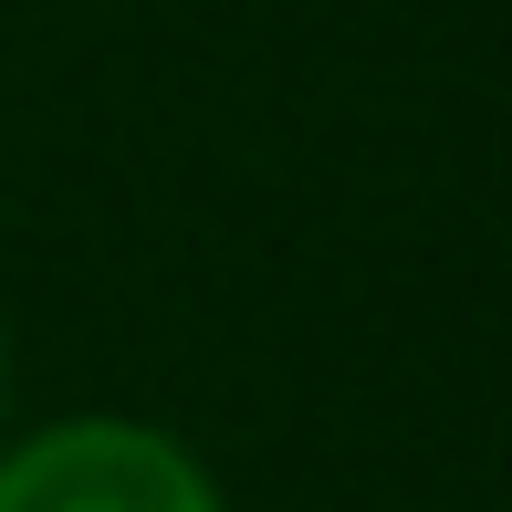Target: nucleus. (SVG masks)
Wrapping results in <instances>:
<instances>
[{"label":"nucleus","mask_w":512,"mask_h":512,"mask_svg":"<svg viewBox=\"0 0 512 512\" xmlns=\"http://www.w3.org/2000/svg\"><path fill=\"white\" fill-rule=\"evenodd\" d=\"M0 512H230V502L178 429L126 408H74L0 439Z\"/></svg>","instance_id":"f257e3e1"},{"label":"nucleus","mask_w":512,"mask_h":512,"mask_svg":"<svg viewBox=\"0 0 512 512\" xmlns=\"http://www.w3.org/2000/svg\"><path fill=\"white\" fill-rule=\"evenodd\" d=\"M0 439H11V335H0Z\"/></svg>","instance_id":"f03ea898"}]
</instances>
